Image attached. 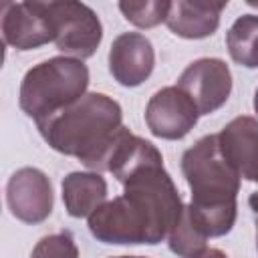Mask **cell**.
Masks as SVG:
<instances>
[{"label":"cell","instance_id":"1","mask_svg":"<svg viewBox=\"0 0 258 258\" xmlns=\"http://www.w3.org/2000/svg\"><path fill=\"white\" fill-rule=\"evenodd\" d=\"M123 185L119 198L89 216L91 234L105 244H159L169 238L185 208L163 163L137 169Z\"/></svg>","mask_w":258,"mask_h":258},{"label":"cell","instance_id":"2","mask_svg":"<svg viewBox=\"0 0 258 258\" xmlns=\"http://www.w3.org/2000/svg\"><path fill=\"white\" fill-rule=\"evenodd\" d=\"M181 171L191 189L185 216L204 238H218L236 222L238 171L226 161L218 135L202 137L181 157Z\"/></svg>","mask_w":258,"mask_h":258},{"label":"cell","instance_id":"3","mask_svg":"<svg viewBox=\"0 0 258 258\" xmlns=\"http://www.w3.org/2000/svg\"><path fill=\"white\" fill-rule=\"evenodd\" d=\"M121 121L123 113L117 101L103 93H89L36 125L54 151L77 157L89 169L103 171L107 153L123 129Z\"/></svg>","mask_w":258,"mask_h":258},{"label":"cell","instance_id":"4","mask_svg":"<svg viewBox=\"0 0 258 258\" xmlns=\"http://www.w3.org/2000/svg\"><path fill=\"white\" fill-rule=\"evenodd\" d=\"M89 69L69 56H54L32 67L20 85V109L36 123L85 97Z\"/></svg>","mask_w":258,"mask_h":258},{"label":"cell","instance_id":"5","mask_svg":"<svg viewBox=\"0 0 258 258\" xmlns=\"http://www.w3.org/2000/svg\"><path fill=\"white\" fill-rule=\"evenodd\" d=\"M48 10L54 20L56 48L77 60L93 56L103 38V26L97 14L87 4L71 0L48 2Z\"/></svg>","mask_w":258,"mask_h":258},{"label":"cell","instance_id":"6","mask_svg":"<svg viewBox=\"0 0 258 258\" xmlns=\"http://www.w3.org/2000/svg\"><path fill=\"white\" fill-rule=\"evenodd\" d=\"M2 36L16 50H30L54 42L56 30L48 2H4Z\"/></svg>","mask_w":258,"mask_h":258},{"label":"cell","instance_id":"7","mask_svg":"<svg viewBox=\"0 0 258 258\" xmlns=\"http://www.w3.org/2000/svg\"><path fill=\"white\" fill-rule=\"evenodd\" d=\"M175 87L191 99L200 115H208L228 101L232 91V73L220 58H200L181 73Z\"/></svg>","mask_w":258,"mask_h":258},{"label":"cell","instance_id":"8","mask_svg":"<svg viewBox=\"0 0 258 258\" xmlns=\"http://www.w3.org/2000/svg\"><path fill=\"white\" fill-rule=\"evenodd\" d=\"M198 109L191 99L177 87L157 91L145 109V123L155 137L181 139L198 123Z\"/></svg>","mask_w":258,"mask_h":258},{"label":"cell","instance_id":"9","mask_svg":"<svg viewBox=\"0 0 258 258\" xmlns=\"http://www.w3.org/2000/svg\"><path fill=\"white\" fill-rule=\"evenodd\" d=\"M6 202L14 218L38 224L52 212V187L48 177L36 167L18 169L6 185Z\"/></svg>","mask_w":258,"mask_h":258},{"label":"cell","instance_id":"10","mask_svg":"<svg viewBox=\"0 0 258 258\" xmlns=\"http://www.w3.org/2000/svg\"><path fill=\"white\" fill-rule=\"evenodd\" d=\"M155 54L151 42L139 32L119 34L109 50V71L123 87L141 85L153 71Z\"/></svg>","mask_w":258,"mask_h":258},{"label":"cell","instance_id":"11","mask_svg":"<svg viewBox=\"0 0 258 258\" xmlns=\"http://www.w3.org/2000/svg\"><path fill=\"white\" fill-rule=\"evenodd\" d=\"M220 147L226 161L248 181H258V121L254 117H236L220 133Z\"/></svg>","mask_w":258,"mask_h":258},{"label":"cell","instance_id":"12","mask_svg":"<svg viewBox=\"0 0 258 258\" xmlns=\"http://www.w3.org/2000/svg\"><path fill=\"white\" fill-rule=\"evenodd\" d=\"M228 2H204V0H177L169 4L165 18L167 28L181 38H206L212 36L220 24V14Z\"/></svg>","mask_w":258,"mask_h":258},{"label":"cell","instance_id":"13","mask_svg":"<svg viewBox=\"0 0 258 258\" xmlns=\"http://www.w3.org/2000/svg\"><path fill=\"white\" fill-rule=\"evenodd\" d=\"M151 163H163L161 153L155 149V145L123 127L107 153L103 171H111L123 183L131 173Z\"/></svg>","mask_w":258,"mask_h":258},{"label":"cell","instance_id":"14","mask_svg":"<svg viewBox=\"0 0 258 258\" xmlns=\"http://www.w3.org/2000/svg\"><path fill=\"white\" fill-rule=\"evenodd\" d=\"M107 198V183L99 173L73 171L62 179V202L73 218H87L97 212Z\"/></svg>","mask_w":258,"mask_h":258},{"label":"cell","instance_id":"15","mask_svg":"<svg viewBox=\"0 0 258 258\" xmlns=\"http://www.w3.org/2000/svg\"><path fill=\"white\" fill-rule=\"evenodd\" d=\"M226 44L234 62L258 69V16L244 14L236 18L226 34Z\"/></svg>","mask_w":258,"mask_h":258},{"label":"cell","instance_id":"16","mask_svg":"<svg viewBox=\"0 0 258 258\" xmlns=\"http://www.w3.org/2000/svg\"><path fill=\"white\" fill-rule=\"evenodd\" d=\"M169 4L165 0H155V2H119V10L123 16L133 22L139 28H151L157 26L159 22H165Z\"/></svg>","mask_w":258,"mask_h":258},{"label":"cell","instance_id":"17","mask_svg":"<svg viewBox=\"0 0 258 258\" xmlns=\"http://www.w3.org/2000/svg\"><path fill=\"white\" fill-rule=\"evenodd\" d=\"M206 240L194 226L191 222L187 220L185 212H183V218L179 220V224L173 228V232L169 234L167 238V244H169V250L181 258H194L196 254H200L202 250H206Z\"/></svg>","mask_w":258,"mask_h":258},{"label":"cell","instance_id":"18","mask_svg":"<svg viewBox=\"0 0 258 258\" xmlns=\"http://www.w3.org/2000/svg\"><path fill=\"white\" fill-rule=\"evenodd\" d=\"M30 258H79V250L71 232H58L40 238Z\"/></svg>","mask_w":258,"mask_h":258},{"label":"cell","instance_id":"19","mask_svg":"<svg viewBox=\"0 0 258 258\" xmlns=\"http://www.w3.org/2000/svg\"><path fill=\"white\" fill-rule=\"evenodd\" d=\"M194 258H228V256L222 250H218V248H206L200 254H196Z\"/></svg>","mask_w":258,"mask_h":258},{"label":"cell","instance_id":"20","mask_svg":"<svg viewBox=\"0 0 258 258\" xmlns=\"http://www.w3.org/2000/svg\"><path fill=\"white\" fill-rule=\"evenodd\" d=\"M248 204H250V208H252V212L256 214V218H258V189L250 196V200H248Z\"/></svg>","mask_w":258,"mask_h":258},{"label":"cell","instance_id":"21","mask_svg":"<svg viewBox=\"0 0 258 258\" xmlns=\"http://www.w3.org/2000/svg\"><path fill=\"white\" fill-rule=\"evenodd\" d=\"M254 109H256V113H258V89H256V95H254Z\"/></svg>","mask_w":258,"mask_h":258},{"label":"cell","instance_id":"22","mask_svg":"<svg viewBox=\"0 0 258 258\" xmlns=\"http://www.w3.org/2000/svg\"><path fill=\"white\" fill-rule=\"evenodd\" d=\"M248 4H250V6H254V8H258V2H254V0H248Z\"/></svg>","mask_w":258,"mask_h":258},{"label":"cell","instance_id":"23","mask_svg":"<svg viewBox=\"0 0 258 258\" xmlns=\"http://www.w3.org/2000/svg\"><path fill=\"white\" fill-rule=\"evenodd\" d=\"M115 258H143V256H115Z\"/></svg>","mask_w":258,"mask_h":258},{"label":"cell","instance_id":"24","mask_svg":"<svg viewBox=\"0 0 258 258\" xmlns=\"http://www.w3.org/2000/svg\"><path fill=\"white\" fill-rule=\"evenodd\" d=\"M256 246H258V232H256Z\"/></svg>","mask_w":258,"mask_h":258}]
</instances>
